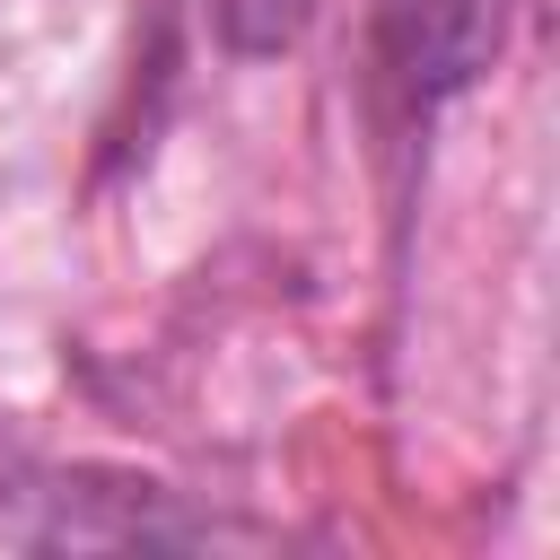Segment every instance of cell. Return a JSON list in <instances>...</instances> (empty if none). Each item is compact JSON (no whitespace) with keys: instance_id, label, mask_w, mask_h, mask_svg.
<instances>
[{"instance_id":"obj_1","label":"cell","mask_w":560,"mask_h":560,"mask_svg":"<svg viewBox=\"0 0 560 560\" xmlns=\"http://www.w3.org/2000/svg\"><path fill=\"white\" fill-rule=\"evenodd\" d=\"M368 18H376V70L420 114L446 105L464 79H481L508 35V0H368Z\"/></svg>"}]
</instances>
